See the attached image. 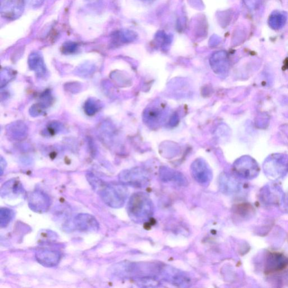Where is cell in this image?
Wrapping results in <instances>:
<instances>
[{"mask_svg":"<svg viewBox=\"0 0 288 288\" xmlns=\"http://www.w3.org/2000/svg\"><path fill=\"white\" fill-rule=\"evenodd\" d=\"M143 1H145V2H152V1H154V0H143Z\"/></svg>","mask_w":288,"mask_h":288,"instance_id":"obj_17","label":"cell"},{"mask_svg":"<svg viewBox=\"0 0 288 288\" xmlns=\"http://www.w3.org/2000/svg\"><path fill=\"white\" fill-rule=\"evenodd\" d=\"M36 259L39 264L44 266L52 267L58 264L60 255L57 251L41 250L36 252Z\"/></svg>","mask_w":288,"mask_h":288,"instance_id":"obj_6","label":"cell"},{"mask_svg":"<svg viewBox=\"0 0 288 288\" xmlns=\"http://www.w3.org/2000/svg\"><path fill=\"white\" fill-rule=\"evenodd\" d=\"M78 48L77 44L67 42L63 45L62 51L65 54H72L76 51Z\"/></svg>","mask_w":288,"mask_h":288,"instance_id":"obj_15","label":"cell"},{"mask_svg":"<svg viewBox=\"0 0 288 288\" xmlns=\"http://www.w3.org/2000/svg\"><path fill=\"white\" fill-rule=\"evenodd\" d=\"M136 38V35L133 32L129 31L117 32L113 36L114 41L117 43L133 42Z\"/></svg>","mask_w":288,"mask_h":288,"instance_id":"obj_12","label":"cell"},{"mask_svg":"<svg viewBox=\"0 0 288 288\" xmlns=\"http://www.w3.org/2000/svg\"><path fill=\"white\" fill-rule=\"evenodd\" d=\"M98 110V105L94 101L90 100L85 104V112L89 115L94 114Z\"/></svg>","mask_w":288,"mask_h":288,"instance_id":"obj_14","label":"cell"},{"mask_svg":"<svg viewBox=\"0 0 288 288\" xmlns=\"http://www.w3.org/2000/svg\"><path fill=\"white\" fill-rule=\"evenodd\" d=\"M119 179L124 184L139 186L140 184L143 185L146 177L143 172L137 169L123 172L120 175Z\"/></svg>","mask_w":288,"mask_h":288,"instance_id":"obj_7","label":"cell"},{"mask_svg":"<svg viewBox=\"0 0 288 288\" xmlns=\"http://www.w3.org/2000/svg\"><path fill=\"white\" fill-rule=\"evenodd\" d=\"M29 208L35 212H45L49 208L51 201L48 195L41 191H34L28 198Z\"/></svg>","mask_w":288,"mask_h":288,"instance_id":"obj_4","label":"cell"},{"mask_svg":"<svg viewBox=\"0 0 288 288\" xmlns=\"http://www.w3.org/2000/svg\"><path fill=\"white\" fill-rule=\"evenodd\" d=\"M14 217V212L11 209L2 208L0 211V225L5 227L8 225Z\"/></svg>","mask_w":288,"mask_h":288,"instance_id":"obj_13","label":"cell"},{"mask_svg":"<svg viewBox=\"0 0 288 288\" xmlns=\"http://www.w3.org/2000/svg\"><path fill=\"white\" fill-rule=\"evenodd\" d=\"M23 186L18 180L9 181L4 184L1 191L2 196H11L23 193Z\"/></svg>","mask_w":288,"mask_h":288,"instance_id":"obj_9","label":"cell"},{"mask_svg":"<svg viewBox=\"0 0 288 288\" xmlns=\"http://www.w3.org/2000/svg\"><path fill=\"white\" fill-rule=\"evenodd\" d=\"M128 212L133 219L144 221L152 214V205L147 196L136 193L131 197L128 204Z\"/></svg>","mask_w":288,"mask_h":288,"instance_id":"obj_2","label":"cell"},{"mask_svg":"<svg viewBox=\"0 0 288 288\" xmlns=\"http://www.w3.org/2000/svg\"><path fill=\"white\" fill-rule=\"evenodd\" d=\"M74 225L77 230L82 232H95L99 229V224L95 217L89 214H79L75 217Z\"/></svg>","mask_w":288,"mask_h":288,"instance_id":"obj_5","label":"cell"},{"mask_svg":"<svg viewBox=\"0 0 288 288\" xmlns=\"http://www.w3.org/2000/svg\"><path fill=\"white\" fill-rule=\"evenodd\" d=\"M259 0H244L246 6L252 10L256 8Z\"/></svg>","mask_w":288,"mask_h":288,"instance_id":"obj_16","label":"cell"},{"mask_svg":"<svg viewBox=\"0 0 288 288\" xmlns=\"http://www.w3.org/2000/svg\"><path fill=\"white\" fill-rule=\"evenodd\" d=\"M287 21V16L284 13L274 12L269 18V26L275 30L280 29L284 26Z\"/></svg>","mask_w":288,"mask_h":288,"instance_id":"obj_10","label":"cell"},{"mask_svg":"<svg viewBox=\"0 0 288 288\" xmlns=\"http://www.w3.org/2000/svg\"><path fill=\"white\" fill-rule=\"evenodd\" d=\"M193 173L195 179L200 183H204L209 180V170L202 161H196L193 166Z\"/></svg>","mask_w":288,"mask_h":288,"instance_id":"obj_8","label":"cell"},{"mask_svg":"<svg viewBox=\"0 0 288 288\" xmlns=\"http://www.w3.org/2000/svg\"><path fill=\"white\" fill-rule=\"evenodd\" d=\"M91 184L97 190L99 194L106 204L112 208H120L125 203L128 197L127 189L123 185L106 184L99 180L91 177Z\"/></svg>","mask_w":288,"mask_h":288,"instance_id":"obj_1","label":"cell"},{"mask_svg":"<svg viewBox=\"0 0 288 288\" xmlns=\"http://www.w3.org/2000/svg\"><path fill=\"white\" fill-rule=\"evenodd\" d=\"M29 67L37 72L42 73L45 72V65L41 54L33 53L29 58Z\"/></svg>","mask_w":288,"mask_h":288,"instance_id":"obj_11","label":"cell"},{"mask_svg":"<svg viewBox=\"0 0 288 288\" xmlns=\"http://www.w3.org/2000/svg\"><path fill=\"white\" fill-rule=\"evenodd\" d=\"M25 7V0H1V14L9 20L17 19L21 16Z\"/></svg>","mask_w":288,"mask_h":288,"instance_id":"obj_3","label":"cell"}]
</instances>
